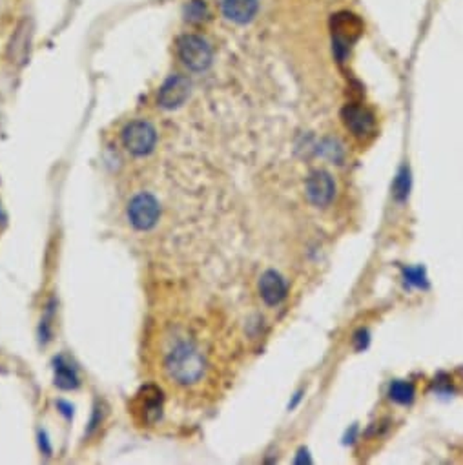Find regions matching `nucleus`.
<instances>
[{
  "instance_id": "6e6552de",
  "label": "nucleus",
  "mask_w": 463,
  "mask_h": 465,
  "mask_svg": "<svg viewBox=\"0 0 463 465\" xmlns=\"http://www.w3.org/2000/svg\"><path fill=\"white\" fill-rule=\"evenodd\" d=\"M259 294L269 305H278L287 296V283L276 270L264 272L259 279Z\"/></svg>"
},
{
  "instance_id": "7ed1b4c3",
  "label": "nucleus",
  "mask_w": 463,
  "mask_h": 465,
  "mask_svg": "<svg viewBox=\"0 0 463 465\" xmlns=\"http://www.w3.org/2000/svg\"><path fill=\"white\" fill-rule=\"evenodd\" d=\"M157 142V131L146 121H133L122 130V145L130 154L148 155Z\"/></svg>"
},
{
  "instance_id": "f257e3e1",
  "label": "nucleus",
  "mask_w": 463,
  "mask_h": 465,
  "mask_svg": "<svg viewBox=\"0 0 463 465\" xmlns=\"http://www.w3.org/2000/svg\"><path fill=\"white\" fill-rule=\"evenodd\" d=\"M166 370L174 382L180 383V385H192V383L199 382L205 374V358L195 347L183 343L168 354Z\"/></svg>"
},
{
  "instance_id": "ddd939ff",
  "label": "nucleus",
  "mask_w": 463,
  "mask_h": 465,
  "mask_svg": "<svg viewBox=\"0 0 463 465\" xmlns=\"http://www.w3.org/2000/svg\"><path fill=\"white\" fill-rule=\"evenodd\" d=\"M206 15H208V10H206V6L201 0H192L190 4L186 6V19L192 20V22L205 20Z\"/></svg>"
},
{
  "instance_id": "20e7f679",
  "label": "nucleus",
  "mask_w": 463,
  "mask_h": 465,
  "mask_svg": "<svg viewBox=\"0 0 463 465\" xmlns=\"http://www.w3.org/2000/svg\"><path fill=\"white\" fill-rule=\"evenodd\" d=\"M159 213H161L159 203L150 194L137 195L128 204V218L137 230H150L155 227Z\"/></svg>"
},
{
  "instance_id": "9b49d317",
  "label": "nucleus",
  "mask_w": 463,
  "mask_h": 465,
  "mask_svg": "<svg viewBox=\"0 0 463 465\" xmlns=\"http://www.w3.org/2000/svg\"><path fill=\"white\" fill-rule=\"evenodd\" d=\"M390 398L394 400L396 403H401V405H407L414 400V387L407 382H394L390 385Z\"/></svg>"
},
{
  "instance_id": "1a4fd4ad",
  "label": "nucleus",
  "mask_w": 463,
  "mask_h": 465,
  "mask_svg": "<svg viewBox=\"0 0 463 465\" xmlns=\"http://www.w3.org/2000/svg\"><path fill=\"white\" fill-rule=\"evenodd\" d=\"M258 0H223L224 17L235 24H246L258 13Z\"/></svg>"
},
{
  "instance_id": "0eeeda50",
  "label": "nucleus",
  "mask_w": 463,
  "mask_h": 465,
  "mask_svg": "<svg viewBox=\"0 0 463 465\" xmlns=\"http://www.w3.org/2000/svg\"><path fill=\"white\" fill-rule=\"evenodd\" d=\"M190 95V81L185 75H171L161 86L157 101L165 110H176L183 106Z\"/></svg>"
},
{
  "instance_id": "39448f33",
  "label": "nucleus",
  "mask_w": 463,
  "mask_h": 465,
  "mask_svg": "<svg viewBox=\"0 0 463 465\" xmlns=\"http://www.w3.org/2000/svg\"><path fill=\"white\" fill-rule=\"evenodd\" d=\"M162 391L155 385H148V387L141 389L135 398V416L139 418V422L144 425H151L155 423L162 414Z\"/></svg>"
},
{
  "instance_id": "f8f14e48",
  "label": "nucleus",
  "mask_w": 463,
  "mask_h": 465,
  "mask_svg": "<svg viewBox=\"0 0 463 465\" xmlns=\"http://www.w3.org/2000/svg\"><path fill=\"white\" fill-rule=\"evenodd\" d=\"M57 376H55V380H57V385L62 389H74L77 387V376H75L74 368L69 367V365H64L62 359H59L57 361Z\"/></svg>"
},
{
  "instance_id": "9d476101",
  "label": "nucleus",
  "mask_w": 463,
  "mask_h": 465,
  "mask_svg": "<svg viewBox=\"0 0 463 465\" xmlns=\"http://www.w3.org/2000/svg\"><path fill=\"white\" fill-rule=\"evenodd\" d=\"M343 117H345L346 127L351 128L352 133L357 137L367 136V133L372 130V124H374L371 113L365 112L363 108H357V106L345 108Z\"/></svg>"
},
{
  "instance_id": "423d86ee",
  "label": "nucleus",
  "mask_w": 463,
  "mask_h": 465,
  "mask_svg": "<svg viewBox=\"0 0 463 465\" xmlns=\"http://www.w3.org/2000/svg\"><path fill=\"white\" fill-rule=\"evenodd\" d=\"M305 190H307V197L310 199V203L316 206H327L336 195V184L332 181L330 174L323 172V170H316L308 175Z\"/></svg>"
},
{
  "instance_id": "f03ea898",
  "label": "nucleus",
  "mask_w": 463,
  "mask_h": 465,
  "mask_svg": "<svg viewBox=\"0 0 463 465\" xmlns=\"http://www.w3.org/2000/svg\"><path fill=\"white\" fill-rule=\"evenodd\" d=\"M177 57L192 72H205L212 64V48L199 35H183L177 39Z\"/></svg>"
}]
</instances>
